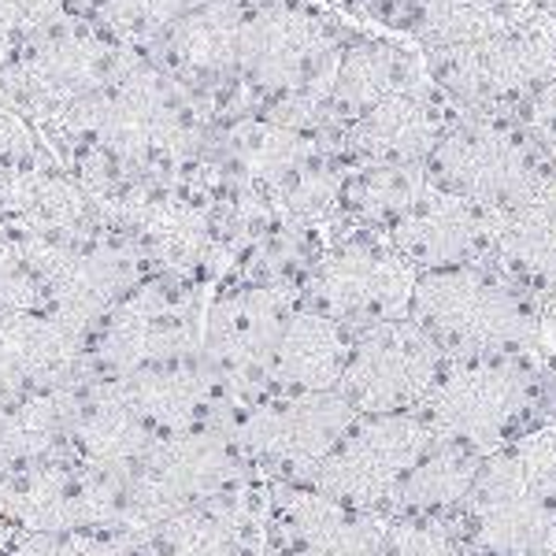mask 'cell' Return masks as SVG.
Instances as JSON below:
<instances>
[{
	"mask_svg": "<svg viewBox=\"0 0 556 556\" xmlns=\"http://www.w3.org/2000/svg\"><path fill=\"white\" fill-rule=\"evenodd\" d=\"M241 23H245V0H212L175 20L149 52L204 104L212 123H227L249 112L238 75Z\"/></svg>",
	"mask_w": 556,
	"mask_h": 556,
	"instance_id": "14",
	"label": "cell"
},
{
	"mask_svg": "<svg viewBox=\"0 0 556 556\" xmlns=\"http://www.w3.org/2000/svg\"><path fill=\"white\" fill-rule=\"evenodd\" d=\"M534 8H538L542 15H549V20L556 23V0H534Z\"/></svg>",
	"mask_w": 556,
	"mask_h": 556,
	"instance_id": "35",
	"label": "cell"
},
{
	"mask_svg": "<svg viewBox=\"0 0 556 556\" xmlns=\"http://www.w3.org/2000/svg\"><path fill=\"white\" fill-rule=\"evenodd\" d=\"M424 56L416 45L405 38H393L386 30H371V26H353L345 38L342 52H338L334 78H330L327 93V127L342 130L375 104L386 101L390 93L412 86L424 78Z\"/></svg>",
	"mask_w": 556,
	"mask_h": 556,
	"instance_id": "19",
	"label": "cell"
},
{
	"mask_svg": "<svg viewBox=\"0 0 556 556\" xmlns=\"http://www.w3.org/2000/svg\"><path fill=\"white\" fill-rule=\"evenodd\" d=\"M408 316L434 338L445 361L534 353L538 301L493 260L424 271Z\"/></svg>",
	"mask_w": 556,
	"mask_h": 556,
	"instance_id": "4",
	"label": "cell"
},
{
	"mask_svg": "<svg viewBox=\"0 0 556 556\" xmlns=\"http://www.w3.org/2000/svg\"><path fill=\"white\" fill-rule=\"evenodd\" d=\"M538 301V330H534V353L545 364L556 367V286L534 293Z\"/></svg>",
	"mask_w": 556,
	"mask_h": 556,
	"instance_id": "31",
	"label": "cell"
},
{
	"mask_svg": "<svg viewBox=\"0 0 556 556\" xmlns=\"http://www.w3.org/2000/svg\"><path fill=\"white\" fill-rule=\"evenodd\" d=\"M434 445L419 412H356L349 430L319 464L312 486L356 508L382 513L412 464Z\"/></svg>",
	"mask_w": 556,
	"mask_h": 556,
	"instance_id": "12",
	"label": "cell"
},
{
	"mask_svg": "<svg viewBox=\"0 0 556 556\" xmlns=\"http://www.w3.org/2000/svg\"><path fill=\"white\" fill-rule=\"evenodd\" d=\"M267 505L271 482L253 475L160 519L141 534V545L152 556H267Z\"/></svg>",
	"mask_w": 556,
	"mask_h": 556,
	"instance_id": "15",
	"label": "cell"
},
{
	"mask_svg": "<svg viewBox=\"0 0 556 556\" xmlns=\"http://www.w3.org/2000/svg\"><path fill=\"white\" fill-rule=\"evenodd\" d=\"M323 4L334 8L338 15H345L349 23L379 30V23L390 15V8L397 4V0H323Z\"/></svg>",
	"mask_w": 556,
	"mask_h": 556,
	"instance_id": "32",
	"label": "cell"
},
{
	"mask_svg": "<svg viewBox=\"0 0 556 556\" xmlns=\"http://www.w3.org/2000/svg\"><path fill=\"white\" fill-rule=\"evenodd\" d=\"M67 12H71V0H0V20L12 26L23 41Z\"/></svg>",
	"mask_w": 556,
	"mask_h": 556,
	"instance_id": "29",
	"label": "cell"
},
{
	"mask_svg": "<svg viewBox=\"0 0 556 556\" xmlns=\"http://www.w3.org/2000/svg\"><path fill=\"white\" fill-rule=\"evenodd\" d=\"M549 156L523 115L460 112L445 130L424 172L438 190L464 197L482 212H497L545 172Z\"/></svg>",
	"mask_w": 556,
	"mask_h": 556,
	"instance_id": "10",
	"label": "cell"
},
{
	"mask_svg": "<svg viewBox=\"0 0 556 556\" xmlns=\"http://www.w3.org/2000/svg\"><path fill=\"white\" fill-rule=\"evenodd\" d=\"M204 4H212V0H146V8H149V15H152V23H156L160 34H164L175 20H182L186 12H193V8H204Z\"/></svg>",
	"mask_w": 556,
	"mask_h": 556,
	"instance_id": "33",
	"label": "cell"
},
{
	"mask_svg": "<svg viewBox=\"0 0 556 556\" xmlns=\"http://www.w3.org/2000/svg\"><path fill=\"white\" fill-rule=\"evenodd\" d=\"M134 52L141 49L115 41L86 15L67 12L20 45V56L0 78V97L34 127H49L75 101L112 83Z\"/></svg>",
	"mask_w": 556,
	"mask_h": 556,
	"instance_id": "6",
	"label": "cell"
},
{
	"mask_svg": "<svg viewBox=\"0 0 556 556\" xmlns=\"http://www.w3.org/2000/svg\"><path fill=\"white\" fill-rule=\"evenodd\" d=\"M130 556H152V553H149V549H146V545H138V549H134V553H130Z\"/></svg>",
	"mask_w": 556,
	"mask_h": 556,
	"instance_id": "36",
	"label": "cell"
},
{
	"mask_svg": "<svg viewBox=\"0 0 556 556\" xmlns=\"http://www.w3.org/2000/svg\"><path fill=\"white\" fill-rule=\"evenodd\" d=\"M386 516L330 497L312 482H271L267 556H375Z\"/></svg>",
	"mask_w": 556,
	"mask_h": 556,
	"instance_id": "16",
	"label": "cell"
},
{
	"mask_svg": "<svg viewBox=\"0 0 556 556\" xmlns=\"http://www.w3.org/2000/svg\"><path fill=\"white\" fill-rule=\"evenodd\" d=\"M482 456L456 450L450 442H438L412 464V471L390 493L382 516L434 519V523H456L468 501L475 468Z\"/></svg>",
	"mask_w": 556,
	"mask_h": 556,
	"instance_id": "25",
	"label": "cell"
},
{
	"mask_svg": "<svg viewBox=\"0 0 556 556\" xmlns=\"http://www.w3.org/2000/svg\"><path fill=\"white\" fill-rule=\"evenodd\" d=\"M20 45H23L20 34H15L12 26L0 20V78H4L8 67H12V60L20 56Z\"/></svg>",
	"mask_w": 556,
	"mask_h": 556,
	"instance_id": "34",
	"label": "cell"
},
{
	"mask_svg": "<svg viewBox=\"0 0 556 556\" xmlns=\"http://www.w3.org/2000/svg\"><path fill=\"white\" fill-rule=\"evenodd\" d=\"M445 371V353L412 316H397L353 334L342 397L356 412H419Z\"/></svg>",
	"mask_w": 556,
	"mask_h": 556,
	"instance_id": "13",
	"label": "cell"
},
{
	"mask_svg": "<svg viewBox=\"0 0 556 556\" xmlns=\"http://www.w3.org/2000/svg\"><path fill=\"white\" fill-rule=\"evenodd\" d=\"M523 123L531 127L538 138V146L549 156V164H556V75L531 97V104L523 108Z\"/></svg>",
	"mask_w": 556,
	"mask_h": 556,
	"instance_id": "30",
	"label": "cell"
},
{
	"mask_svg": "<svg viewBox=\"0 0 556 556\" xmlns=\"http://www.w3.org/2000/svg\"><path fill=\"white\" fill-rule=\"evenodd\" d=\"M490 260L531 293L556 286V164L490 212Z\"/></svg>",
	"mask_w": 556,
	"mask_h": 556,
	"instance_id": "21",
	"label": "cell"
},
{
	"mask_svg": "<svg viewBox=\"0 0 556 556\" xmlns=\"http://www.w3.org/2000/svg\"><path fill=\"white\" fill-rule=\"evenodd\" d=\"M456 527L479 556H556V419L482 456Z\"/></svg>",
	"mask_w": 556,
	"mask_h": 556,
	"instance_id": "3",
	"label": "cell"
},
{
	"mask_svg": "<svg viewBox=\"0 0 556 556\" xmlns=\"http://www.w3.org/2000/svg\"><path fill=\"white\" fill-rule=\"evenodd\" d=\"M375 556H479L456 523L386 516Z\"/></svg>",
	"mask_w": 556,
	"mask_h": 556,
	"instance_id": "28",
	"label": "cell"
},
{
	"mask_svg": "<svg viewBox=\"0 0 556 556\" xmlns=\"http://www.w3.org/2000/svg\"><path fill=\"white\" fill-rule=\"evenodd\" d=\"M424 164H349L342 182V223L390 230L424 197Z\"/></svg>",
	"mask_w": 556,
	"mask_h": 556,
	"instance_id": "26",
	"label": "cell"
},
{
	"mask_svg": "<svg viewBox=\"0 0 556 556\" xmlns=\"http://www.w3.org/2000/svg\"><path fill=\"white\" fill-rule=\"evenodd\" d=\"M353 419L356 408L342 390L264 393L235 412L230 434L267 482H312Z\"/></svg>",
	"mask_w": 556,
	"mask_h": 556,
	"instance_id": "11",
	"label": "cell"
},
{
	"mask_svg": "<svg viewBox=\"0 0 556 556\" xmlns=\"http://www.w3.org/2000/svg\"><path fill=\"white\" fill-rule=\"evenodd\" d=\"M353 26L323 0H245L238 75L249 112L298 130H330V78Z\"/></svg>",
	"mask_w": 556,
	"mask_h": 556,
	"instance_id": "1",
	"label": "cell"
},
{
	"mask_svg": "<svg viewBox=\"0 0 556 556\" xmlns=\"http://www.w3.org/2000/svg\"><path fill=\"white\" fill-rule=\"evenodd\" d=\"M141 534L123 527H67V531H23L15 538L20 556H130Z\"/></svg>",
	"mask_w": 556,
	"mask_h": 556,
	"instance_id": "27",
	"label": "cell"
},
{
	"mask_svg": "<svg viewBox=\"0 0 556 556\" xmlns=\"http://www.w3.org/2000/svg\"><path fill=\"white\" fill-rule=\"evenodd\" d=\"M534 12V0H397L379 30L405 38L419 52H438L523 23Z\"/></svg>",
	"mask_w": 556,
	"mask_h": 556,
	"instance_id": "24",
	"label": "cell"
},
{
	"mask_svg": "<svg viewBox=\"0 0 556 556\" xmlns=\"http://www.w3.org/2000/svg\"><path fill=\"white\" fill-rule=\"evenodd\" d=\"M123 471H127L130 490V527L138 534H146L160 519L212 497V493L260 475L249 464V456L241 453L227 424L160 434L152 450Z\"/></svg>",
	"mask_w": 556,
	"mask_h": 556,
	"instance_id": "9",
	"label": "cell"
},
{
	"mask_svg": "<svg viewBox=\"0 0 556 556\" xmlns=\"http://www.w3.org/2000/svg\"><path fill=\"white\" fill-rule=\"evenodd\" d=\"M298 304L301 293L253 282V278L223 275L212 286L208 304H204L201 353L227 397L230 419L235 412L271 393L267 390L271 356L278 334Z\"/></svg>",
	"mask_w": 556,
	"mask_h": 556,
	"instance_id": "7",
	"label": "cell"
},
{
	"mask_svg": "<svg viewBox=\"0 0 556 556\" xmlns=\"http://www.w3.org/2000/svg\"><path fill=\"white\" fill-rule=\"evenodd\" d=\"M0 556H20V553H15V545H12V549H0Z\"/></svg>",
	"mask_w": 556,
	"mask_h": 556,
	"instance_id": "37",
	"label": "cell"
},
{
	"mask_svg": "<svg viewBox=\"0 0 556 556\" xmlns=\"http://www.w3.org/2000/svg\"><path fill=\"white\" fill-rule=\"evenodd\" d=\"M456 115L460 108L453 97L424 75L334 130V141L349 164H427Z\"/></svg>",
	"mask_w": 556,
	"mask_h": 556,
	"instance_id": "17",
	"label": "cell"
},
{
	"mask_svg": "<svg viewBox=\"0 0 556 556\" xmlns=\"http://www.w3.org/2000/svg\"><path fill=\"white\" fill-rule=\"evenodd\" d=\"M419 56L430 83L442 86L460 112L519 115L556 75V23L534 12L486 38Z\"/></svg>",
	"mask_w": 556,
	"mask_h": 556,
	"instance_id": "5",
	"label": "cell"
},
{
	"mask_svg": "<svg viewBox=\"0 0 556 556\" xmlns=\"http://www.w3.org/2000/svg\"><path fill=\"white\" fill-rule=\"evenodd\" d=\"M89 334L52 312L0 308V393L56 390L83 371Z\"/></svg>",
	"mask_w": 556,
	"mask_h": 556,
	"instance_id": "22",
	"label": "cell"
},
{
	"mask_svg": "<svg viewBox=\"0 0 556 556\" xmlns=\"http://www.w3.org/2000/svg\"><path fill=\"white\" fill-rule=\"evenodd\" d=\"M386 235L416 275L490 260V212L438 190L434 182Z\"/></svg>",
	"mask_w": 556,
	"mask_h": 556,
	"instance_id": "20",
	"label": "cell"
},
{
	"mask_svg": "<svg viewBox=\"0 0 556 556\" xmlns=\"http://www.w3.org/2000/svg\"><path fill=\"white\" fill-rule=\"evenodd\" d=\"M353 349V330L327 312L298 304L278 334L267 390L271 393H323L338 390Z\"/></svg>",
	"mask_w": 556,
	"mask_h": 556,
	"instance_id": "23",
	"label": "cell"
},
{
	"mask_svg": "<svg viewBox=\"0 0 556 556\" xmlns=\"http://www.w3.org/2000/svg\"><path fill=\"white\" fill-rule=\"evenodd\" d=\"M0 219L15 235L41 241H75L112 230L78 175L52 156L0 178Z\"/></svg>",
	"mask_w": 556,
	"mask_h": 556,
	"instance_id": "18",
	"label": "cell"
},
{
	"mask_svg": "<svg viewBox=\"0 0 556 556\" xmlns=\"http://www.w3.org/2000/svg\"><path fill=\"white\" fill-rule=\"evenodd\" d=\"M416 278V267L397 253L390 235L342 223L323 241L301 301L356 334L375 323L408 316Z\"/></svg>",
	"mask_w": 556,
	"mask_h": 556,
	"instance_id": "8",
	"label": "cell"
},
{
	"mask_svg": "<svg viewBox=\"0 0 556 556\" xmlns=\"http://www.w3.org/2000/svg\"><path fill=\"white\" fill-rule=\"evenodd\" d=\"M419 416L438 442L486 456L556 419V367L538 353L445 361Z\"/></svg>",
	"mask_w": 556,
	"mask_h": 556,
	"instance_id": "2",
	"label": "cell"
}]
</instances>
